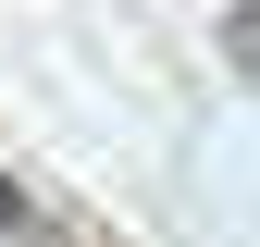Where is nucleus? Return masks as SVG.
Segmentation results:
<instances>
[{
  "label": "nucleus",
  "mask_w": 260,
  "mask_h": 247,
  "mask_svg": "<svg viewBox=\"0 0 260 247\" xmlns=\"http://www.w3.org/2000/svg\"><path fill=\"white\" fill-rule=\"evenodd\" d=\"M0 223H13V235H38V198H25L13 173H0Z\"/></svg>",
  "instance_id": "1"
}]
</instances>
